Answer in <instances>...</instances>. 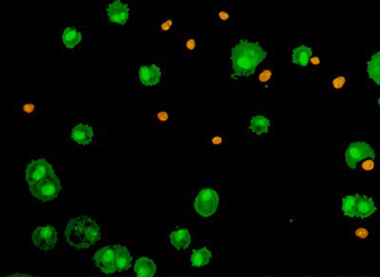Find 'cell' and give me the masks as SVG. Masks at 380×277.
<instances>
[{
    "label": "cell",
    "instance_id": "obj_3",
    "mask_svg": "<svg viewBox=\"0 0 380 277\" xmlns=\"http://www.w3.org/2000/svg\"><path fill=\"white\" fill-rule=\"evenodd\" d=\"M268 48L259 40H238L230 48L228 84L243 87L253 81L257 72L268 61Z\"/></svg>",
    "mask_w": 380,
    "mask_h": 277
},
{
    "label": "cell",
    "instance_id": "obj_25",
    "mask_svg": "<svg viewBox=\"0 0 380 277\" xmlns=\"http://www.w3.org/2000/svg\"><path fill=\"white\" fill-rule=\"evenodd\" d=\"M290 53H291L292 68L297 71H307L310 58L314 54L312 46L307 45L294 46Z\"/></svg>",
    "mask_w": 380,
    "mask_h": 277
},
{
    "label": "cell",
    "instance_id": "obj_1",
    "mask_svg": "<svg viewBox=\"0 0 380 277\" xmlns=\"http://www.w3.org/2000/svg\"><path fill=\"white\" fill-rule=\"evenodd\" d=\"M335 175L340 180L380 177V136L376 132H340L335 138Z\"/></svg>",
    "mask_w": 380,
    "mask_h": 277
},
{
    "label": "cell",
    "instance_id": "obj_19",
    "mask_svg": "<svg viewBox=\"0 0 380 277\" xmlns=\"http://www.w3.org/2000/svg\"><path fill=\"white\" fill-rule=\"evenodd\" d=\"M91 262L92 268L97 273L106 276L117 274L113 243L106 242L100 245V247L92 253Z\"/></svg>",
    "mask_w": 380,
    "mask_h": 277
},
{
    "label": "cell",
    "instance_id": "obj_2",
    "mask_svg": "<svg viewBox=\"0 0 380 277\" xmlns=\"http://www.w3.org/2000/svg\"><path fill=\"white\" fill-rule=\"evenodd\" d=\"M229 184L225 179L200 180L181 200V218L195 227L223 225L229 219Z\"/></svg>",
    "mask_w": 380,
    "mask_h": 277
},
{
    "label": "cell",
    "instance_id": "obj_24",
    "mask_svg": "<svg viewBox=\"0 0 380 277\" xmlns=\"http://www.w3.org/2000/svg\"><path fill=\"white\" fill-rule=\"evenodd\" d=\"M132 271L138 277L155 276L160 273L158 258L155 255L140 256L133 264Z\"/></svg>",
    "mask_w": 380,
    "mask_h": 277
},
{
    "label": "cell",
    "instance_id": "obj_32",
    "mask_svg": "<svg viewBox=\"0 0 380 277\" xmlns=\"http://www.w3.org/2000/svg\"><path fill=\"white\" fill-rule=\"evenodd\" d=\"M321 64H322V58L317 53L313 54L312 58H310L309 69L307 71L313 72L317 71L320 68Z\"/></svg>",
    "mask_w": 380,
    "mask_h": 277
},
{
    "label": "cell",
    "instance_id": "obj_10",
    "mask_svg": "<svg viewBox=\"0 0 380 277\" xmlns=\"http://www.w3.org/2000/svg\"><path fill=\"white\" fill-rule=\"evenodd\" d=\"M137 68V86L145 87H166L168 75V61L164 56H155L142 58L136 65Z\"/></svg>",
    "mask_w": 380,
    "mask_h": 277
},
{
    "label": "cell",
    "instance_id": "obj_16",
    "mask_svg": "<svg viewBox=\"0 0 380 277\" xmlns=\"http://www.w3.org/2000/svg\"><path fill=\"white\" fill-rule=\"evenodd\" d=\"M350 87L351 74L349 72H328L322 77V91L328 95L331 101L346 102Z\"/></svg>",
    "mask_w": 380,
    "mask_h": 277
},
{
    "label": "cell",
    "instance_id": "obj_17",
    "mask_svg": "<svg viewBox=\"0 0 380 277\" xmlns=\"http://www.w3.org/2000/svg\"><path fill=\"white\" fill-rule=\"evenodd\" d=\"M358 189L337 195L335 198V222L338 225H351L356 221Z\"/></svg>",
    "mask_w": 380,
    "mask_h": 277
},
{
    "label": "cell",
    "instance_id": "obj_31",
    "mask_svg": "<svg viewBox=\"0 0 380 277\" xmlns=\"http://www.w3.org/2000/svg\"><path fill=\"white\" fill-rule=\"evenodd\" d=\"M215 19L218 22L222 23V24H227L233 22L234 13L231 11H214Z\"/></svg>",
    "mask_w": 380,
    "mask_h": 277
},
{
    "label": "cell",
    "instance_id": "obj_27",
    "mask_svg": "<svg viewBox=\"0 0 380 277\" xmlns=\"http://www.w3.org/2000/svg\"><path fill=\"white\" fill-rule=\"evenodd\" d=\"M196 29L192 27H187L186 29L182 31L181 35V52L182 56L192 58L197 53V34Z\"/></svg>",
    "mask_w": 380,
    "mask_h": 277
},
{
    "label": "cell",
    "instance_id": "obj_29",
    "mask_svg": "<svg viewBox=\"0 0 380 277\" xmlns=\"http://www.w3.org/2000/svg\"><path fill=\"white\" fill-rule=\"evenodd\" d=\"M205 148L218 150V148H227L229 143V136L225 132L206 133L204 134Z\"/></svg>",
    "mask_w": 380,
    "mask_h": 277
},
{
    "label": "cell",
    "instance_id": "obj_12",
    "mask_svg": "<svg viewBox=\"0 0 380 277\" xmlns=\"http://www.w3.org/2000/svg\"><path fill=\"white\" fill-rule=\"evenodd\" d=\"M91 35L86 26L63 25L59 31V42L64 53L82 56L91 45Z\"/></svg>",
    "mask_w": 380,
    "mask_h": 277
},
{
    "label": "cell",
    "instance_id": "obj_33",
    "mask_svg": "<svg viewBox=\"0 0 380 277\" xmlns=\"http://www.w3.org/2000/svg\"><path fill=\"white\" fill-rule=\"evenodd\" d=\"M132 1H135V0H132Z\"/></svg>",
    "mask_w": 380,
    "mask_h": 277
},
{
    "label": "cell",
    "instance_id": "obj_4",
    "mask_svg": "<svg viewBox=\"0 0 380 277\" xmlns=\"http://www.w3.org/2000/svg\"><path fill=\"white\" fill-rule=\"evenodd\" d=\"M273 109L268 104H253L243 120V143L250 150H268L274 143Z\"/></svg>",
    "mask_w": 380,
    "mask_h": 277
},
{
    "label": "cell",
    "instance_id": "obj_28",
    "mask_svg": "<svg viewBox=\"0 0 380 277\" xmlns=\"http://www.w3.org/2000/svg\"><path fill=\"white\" fill-rule=\"evenodd\" d=\"M367 78L376 88H380V51L369 56L366 63Z\"/></svg>",
    "mask_w": 380,
    "mask_h": 277
},
{
    "label": "cell",
    "instance_id": "obj_13",
    "mask_svg": "<svg viewBox=\"0 0 380 277\" xmlns=\"http://www.w3.org/2000/svg\"><path fill=\"white\" fill-rule=\"evenodd\" d=\"M29 243L33 250L42 255H51L61 240L60 230L50 223L35 225L30 228Z\"/></svg>",
    "mask_w": 380,
    "mask_h": 277
},
{
    "label": "cell",
    "instance_id": "obj_7",
    "mask_svg": "<svg viewBox=\"0 0 380 277\" xmlns=\"http://www.w3.org/2000/svg\"><path fill=\"white\" fill-rule=\"evenodd\" d=\"M68 189V184L60 173L31 184L24 191L31 206L38 209H54Z\"/></svg>",
    "mask_w": 380,
    "mask_h": 277
},
{
    "label": "cell",
    "instance_id": "obj_14",
    "mask_svg": "<svg viewBox=\"0 0 380 277\" xmlns=\"http://www.w3.org/2000/svg\"><path fill=\"white\" fill-rule=\"evenodd\" d=\"M197 227L191 223L183 221L174 225L167 232V243L174 255H188L189 251L196 246Z\"/></svg>",
    "mask_w": 380,
    "mask_h": 277
},
{
    "label": "cell",
    "instance_id": "obj_26",
    "mask_svg": "<svg viewBox=\"0 0 380 277\" xmlns=\"http://www.w3.org/2000/svg\"><path fill=\"white\" fill-rule=\"evenodd\" d=\"M45 102H17L14 105V117L23 118L33 117L40 118L43 116V113L42 109Z\"/></svg>",
    "mask_w": 380,
    "mask_h": 277
},
{
    "label": "cell",
    "instance_id": "obj_8",
    "mask_svg": "<svg viewBox=\"0 0 380 277\" xmlns=\"http://www.w3.org/2000/svg\"><path fill=\"white\" fill-rule=\"evenodd\" d=\"M68 145L82 148H101L104 138L102 122L91 118H74L63 132Z\"/></svg>",
    "mask_w": 380,
    "mask_h": 277
},
{
    "label": "cell",
    "instance_id": "obj_30",
    "mask_svg": "<svg viewBox=\"0 0 380 277\" xmlns=\"http://www.w3.org/2000/svg\"><path fill=\"white\" fill-rule=\"evenodd\" d=\"M366 113L372 118H380V92L374 93L371 99H366Z\"/></svg>",
    "mask_w": 380,
    "mask_h": 277
},
{
    "label": "cell",
    "instance_id": "obj_23",
    "mask_svg": "<svg viewBox=\"0 0 380 277\" xmlns=\"http://www.w3.org/2000/svg\"><path fill=\"white\" fill-rule=\"evenodd\" d=\"M257 89L261 94L271 95L275 88L274 68L271 63H266L261 65L256 73L254 81Z\"/></svg>",
    "mask_w": 380,
    "mask_h": 277
},
{
    "label": "cell",
    "instance_id": "obj_20",
    "mask_svg": "<svg viewBox=\"0 0 380 277\" xmlns=\"http://www.w3.org/2000/svg\"><path fill=\"white\" fill-rule=\"evenodd\" d=\"M213 240L197 243L187 256V267L189 271L202 270L213 262Z\"/></svg>",
    "mask_w": 380,
    "mask_h": 277
},
{
    "label": "cell",
    "instance_id": "obj_5",
    "mask_svg": "<svg viewBox=\"0 0 380 277\" xmlns=\"http://www.w3.org/2000/svg\"><path fill=\"white\" fill-rule=\"evenodd\" d=\"M104 230L96 220L86 214L72 217L61 233V245L64 250L84 251L100 246Z\"/></svg>",
    "mask_w": 380,
    "mask_h": 277
},
{
    "label": "cell",
    "instance_id": "obj_6",
    "mask_svg": "<svg viewBox=\"0 0 380 277\" xmlns=\"http://www.w3.org/2000/svg\"><path fill=\"white\" fill-rule=\"evenodd\" d=\"M61 173V155L53 148H45L23 161L17 168L14 179V187L24 191L31 184Z\"/></svg>",
    "mask_w": 380,
    "mask_h": 277
},
{
    "label": "cell",
    "instance_id": "obj_18",
    "mask_svg": "<svg viewBox=\"0 0 380 277\" xmlns=\"http://www.w3.org/2000/svg\"><path fill=\"white\" fill-rule=\"evenodd\" d=\"M374 221H380V200L358 189L356 223Z\"/></svg>",
    "mask_w": 380,
    "mask_h": 277
},
{
    "label": "cell",
    "instance_id": "obj_22",
    "mask_svg": "<svg viewBox=\"0 0 380 277\" xmlns=\"http://www.w3.org/2000/svg\"><path fill=\"white\" fill-rule=\"evenodd\" d=\"M351 239L372 241L380 236V221L354 223L349 225Z\"/></svg>",
    "mask_w": 380,
    "mask_h": 277
},
{
    "label": "cell",
    "instance_id": "obj_9",
    "mask_svg": "<svg viewBox=\"0 0 380 277\" xmlns=\"http://www.w3.org/2000/svg\"><path fill=\"white\" fill-rule=\"evenodd\" d=\"M178 102H162L151 105V122L153 132L177 134L183 127V119Z\"/></svg>",
    "mask_w": 380,
    "mask_h": 277
},
{
    "label": "cell",
    "instance_id": "obj_21",
    "mask_svg": "<svg viewBox=\"0 0 380 277\" xmlns=\"http://www.w3.org/2000/svg\"><path fill=\"white\" fill-rule=\"evenodd\" d=\"M115 253V265L117 274H125L132 269L135 264L132 245L126 241L117 240L113 242Z\"/></svg>",
    "mask_w": 380,
    "mask_h": 277
},
{
    "label": "cell",
    "instance_id": "obj_11",
    "mask_svg": "<svg viewBox=\"0 0 380 277\" xmlns=\"http://www.w3.org/2000/svg\"><path fill=\"white\" fill-rule=\"evenodd\" d=\"M177 13L151 11V38L153 42H172L181 33Z\"/></svg>",
    "mask_w": 380,
    "mask_h": 277
},
{
    "label": "cell",
    "instance_id": "obj_15",
    "mask_svg": "<svg viewBox=\"0 0 380 277\" xmlns=\"http://www.w3.org/2000/svg\"><path fill=\"white\" fill-rule=\"evenodd\" d=\"M105 13L109 25L130 26L135 24L136 8L132 0H107Z\"/></svg>",
    "mask_w": 380,
    "mask_h": 277
}]
</instances>
